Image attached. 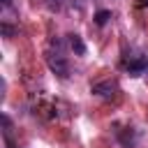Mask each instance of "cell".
Wrapping results in <instances>:
<instances>
[{
    "label": "cell",
    "instance_id": "5b68a950",
    "mask_svg": "<svg viewBox=\"0 0 148 148\" xmlns=\"http://www.w3.org/2000/svg\"><path fill=\"white\" fill-rule=\"evenodd\" d=\"M109 18H111V12H109V9H99V12L95 14V23H97V25H104Z\"/></svg>",
    "mask_w": 148,
    "mask_h": 148
},
{
    "label": "cell",
    "instance_id": "6da1fadb",
    "mask_svg": "<svg viewBox=\"0 0 148 148\" xmlns=\"http://www.w3.org/2000/svg\"><path fill=\"white\" fill-rule=\"evenodd\" d=\"M46 62H49V69L53 72V74H58V76H67L69 74V67H67V60H65V56L58 51V53H49V58H46Z\"/></svg>",
    "mask_w": 148,
    "mask_h": 148
},
{
    "label": "cell",
    "instance_id": "7a4b0ae2",
    "mask_svg": "<svg viewBox=\"0 0 148 148\" xmlns=\"http://www.w3.org/2000/svg\"><path fill=\"white\" fill-rule=\"evenodd\" d=\"M125 69L132 74V76H141L146 69H148V58H143V56H139V58H134V60H130L127 65H125Z\"/></svg>",
    "mask_w": 148,
    "mask_h": 148
},
{
    "label": "cell",
    "instance_id": "277c9868",
    "mask_svg": "<svg viewBox=\"0 0 148 148\" xmlns=\"http://www.w3.org/2000/svg\"><path fill=\"white\" fill-rule=\"evenodd\" d=\"M69 46H72V51L76 56H83L86 53V44H83V39L79 35H69Z\"/></svg>",
    "mask_w": 148,
    "mask_h": 148
},
{
    "label": "cell",
    "instance_id": "8992f818",
    "mask_svg": "<svg viewBox=\"0 0 148 148\" xmlns=\"http://www.w3.org/2000/svg\"><path fill=\"white\" fill-rule=\"evenodd\" d=\"M2 35H5V37H12V35H14V28H12L7 21H2Z\"/></svg>",
    "mask_w": 148,
    "mask_h": 148
},
{
    "label": "cell",
    "instance_id": "3957f363",
    "mask_svg": "<svg viewBox=\"0 0 148 148\" xmlns=\"http://www.w3.org/2000/svg\"><path fill=\"white\" fill-rule=\"evenodd\" d=\"M116 90H118V86H116L113 81H99V83L92 86V92L99 95V97H111Z\"/></svg>",
    "mask_w": 148,
    "mask_h": 148
}]
</instances>
